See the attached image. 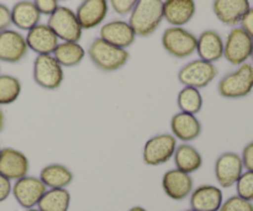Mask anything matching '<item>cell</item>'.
I'll list each match as a JSON object with an SVG mask.
<instances>
[{
    "label": "cell",
    "instance_id": "obj_1",
    "mask_svg": "<svg viewBox=\"0 0 253 211\" xmlns=\"http://www.w3.org/2000/svg\"><path fill=\"white\" fill-rule=\"evenodd\" d=\"M163 20V0H138L130 12L128 24L136 36L148 37L155 34Z\"/></svg>",
    "mask_w": 253,
    "mask_h": 211
},
{
    "label": "cell",
    "instance_id": "obj_2",
    "mask_svg": "<svg viewBox=\"0 0 253 211\" xmlns=\"http://www.w3.org/2000/svg\"><path fill=\"white\" fill-rule=\"evenodd\" d=\"M88 56L94 66L103 72H116L125 67L130 59L127 49L120 48L100 37L94 40L88 48Z\"/></svg>",
    "mask_w": 253,
    "mask_h": 211
},
{
    "label": "cell",
    "instance_id": "obj_3",
    "mask_svg": "<svg viewBox=\"0 0 253 211\" xmlns=\"http://www.w3.org/2000/svg\"><path fill=\"white\" fill-rule=\"evenodd\" d=\"M253 90V66L244 63L235 72L222 77L217 91L225 99H242Z\"/></svg>",
    "mask_w": 253,
    "mask_h": 211
},
{
    "label": "cell",
    "instance_id": "obj_4",
    "mask_svg": "<svg viewBox=\"0 0 253 211\" xmlns=\"http://www.w3.org/2000/svg\"><path fill=\"white\" fill-rule=\"evenodd\" d=\"M198 37L184 27L172 26L162 35V46L167 53L178 59H184L197 52Z\"/></svg>",
    "mask_w": 253,
    "mask_h": 211
},
{
    "label": "cell",
    "instance_id": "obj_5",
    "mask_svg": "<svg viewBox=\"0 0 253 211\" xmlns=\"http://www.w3.org/2000/svg\"><path fill=\"white\" fill-rule=\"evenodd\" d=\"M47 25L62 42H79L83 35V29L77 19L76 11L67 6H58L48 16Z\"/></svg>",
    "mask_w": 253,
    "mask_h": 211
},
{
    "label": "cell",
    "instance_id": "obj_6",
    "mask_svg": "<svg viewBox=\"0 0 253 211\" xmlns=\"http://www.w3.org/2000/svg\"><path fill=\"white\" fill-rule=\"evenodd\" d=\"M177 146V138L172 133H160L152 136L143 146V162L151 167L165 165L173 158Z\"/></svg>",
    "mask_w": 253,
    "mask_h": 211
},
{
    "label": "cell",
    "instance_id": "obj_7",
    "mask_svg": "<svg viewBox=\"0 0 253 211\" xmlns=\"http://www.w3.org/2000/svg\"><path fill=\"white\" fill-rule=\"evenodd\" d=\"M64 79L63 67L52 54H40L34 61V81L42 89L57 90Z\"/></svg>",
    "mask_w": 253,
    "mask_h": 211
},
{
    "label": "cell",
    "instance_id": "obj_8",
    "mask_svg": "<svg viewBox=\"0 0 253 211\" xmlns=\"http://www.w3.org/2000/svg\"><path fill=\"white\" fill-rule=\"evenodd\" d=\"M217 68L214 63L203 59H194L183 66L178 73V81L183 86L203 89L209 85L217 76Z\"/></svg>",
    "mask_w": 253,
    "mask_h": 211
},
{
    "label": "cell",
    "instance_id": "obj_9",
    "mask_svg": "<svg viewBox=\"0 0 253 211\" xmlns=\"http://www.w3.org/2000/svg\"><path fill=\"white\" fill-rule=\"evenodd\" d=\"M253 40L241 27H235L224 42V57L229 63L241 66L251 57Z\"/></svg>",
    "mask_w": 253,
    "mask_h": 211
},
{
    "label": "cell",
    "instance_id": "obj_10",
    "mask_svg": "<svg viewBox=\"0 0 253 211\" xmlns=\"http://www.w3.org/2000/svg\"><path fill=\"white\" fill-rule=\"evenodd\" d=\"M46 192L47 187L40 178L26 175L14 183L11 194L20 207L24 209H32L37 207Z\"/></svg>",
    "mask_w": 253,
    "mask_h": 211
},
{
    "label": "cell",
    "instance_id": "obj_11",
    "mask_svg": "<svg viewBox=\"0 0 253 211\" xmlns=\"http://www.w3.org/2000/svg\"><path fill=\"white\" fill-rule=\"evenodd\" d=\"M30 161L21 151L12 147L2 148L0 152V174L9 180L21 179L29 174Z\"/></svg>",
    "mask_w": 253,
    "mask_h": 211
},
{
    "label": "cell",
    "instance_id": "obj_12",
    "mask_svg": "<svg viewBox=\"0 0 253 211\" xmlns=\"http://www.w3.org/2000/svg\"><path fill=\"white\" fill-rule=\"evenodd\" d=\"M29 47L26 39L16 30H5L0 32V62L19 63L27 56Z\"/></svg>",
    "mask_w": 253,
    "mask_h": 211
},
{
    "label": "cell",
    "instance_id": "obj_13",
    "mask_svg": "<svg viewBox=\"0 0 253 211\" xmlns=\"http://www.w3.org/2000/svg\"><path fill=\"white\" fill-rule=\"evenodd\" d=\"M215 177L221 188H231L244 173L242 158L237 153L225 152L215 162Z\"/></svg>",
    "mask_w": 253,
    "mask_h": 211
},
{
    "label": "cell",
    "instance_id": "obj_14",
    "mask_svg": "<svg viewBox=\"0 0 253 211\" xmlns=\"http://www.w3.org/2000/svg\"><path fill=\"white\" fill-rule=\"evenodd\" d=\"M162 188L165 194L169 199L180 202L192 194L194 182H193L192 175L174 168V169L167 170L163 174Z\"/></svg>",
    "mask_w": 253,
    "mask_h": 211
},
{
    "label": "cell",
    "instance_id": "obj_15",
    "mask_svg": "<svg viewBox=\"0 0 253 211\" xmlns=\"http://www.w3.org/2000/svg\"><path fill=\"white\" fill-rule=\"evenodd\" d=\"M108 0H83L77 9L76 15L83 30H91L104 22L109 14Z\"/></svg>",
    "mask_w": 253,
    "mask_h": 211
},
{
    "label": "cell",
    "instance_id": "obj_16",
    "mask_svg": "<svg viewBox=\"0 0 253 211\" xmlns=\"http://www.w3.org/2000/svg\"><path fill=\"white\" fill-rule=\"evenodd\" d=\"M29 49L40 54H53L59 43L58 37L54 35L47 24H39L32 27L25 36Z\"/></svg>",
    "mask_w": 253,
    "mask_h": 211
},
{
    "label": "cell",
    "instance_id": "obj_17",
    "mask_svg": "<svg viewBox=\"0 0 253 211\" xmlns=\"http://www.w3.org/2000/svg\"><path fill=\"white\" fill-rule=\"evenodd\" d=\"M100 37L104 41L114 44L116 47L126 49L132 46L136 41V34L128 21L124 20H113L104 24L100 29Z\"/></svg>",
    "mask_w": 253,
    "mask_h": 211
},
{
    "label": "cell",
    "instance_id": "obj_18",
    "mask_svg": "<svg viewBox=\"0 0 253 211\" xmlns=\"http://www.w3.org/2000/svg\"><path fill=\"white\" fill-rule=\"evenodd\" d=\"M195 0H163V19L169 25L183 27L195 16Z\"/></svg>",
    "mask_w": 253,
    "mask_h": 211
},
{
    "label": "cell",
    "instance_id": "obj_19",
    "mask_svg": "<svg viewBox=\"0 0 253 211\" xmlns=\"http://www.w3.org/2000/svg\"><path fill=\"white\" fill-rule=\"evenodd\" d=\"M202 123L197 115L179 111L170 119L172 135L183 143H189L197 140L202 133Z\"/></svg>",
    "mask_w": 253,
    "mask_h": 211
},
{
    "label": "cell",
    "instance_id": "obj_20",
    "mask_svg": "<svg viewBox=\"0 0 253 211\" xmlns=\"http://www.w3.org/2000/svg\"><path fill=\"white\" fill-rule=\"evenodd\" d=\"M190 197V209L194 211H219L224 203L220 188L204 184L193 189Z\"/></svg>",
    "mask_w": 253,
    "mask_h": 211
},
{
    "label": "cell",
    "instance_id": "obj_21",
    "mask_svg": "<svg viewBox=\"0 0 253 211\" xmlns=\"http://www.w3.org/2000/svg\"><path fill=\"white\" fill-rule=\"evenodd\" d=\"M250 9V0H214L212 2L215 16L227 26L240 24Z\"/></svg>",
    "mask_w": 253,
    "mask_h": 211
},
{
    "label": "cell",
    "instance_id": "obj_22",
    "mask_svg": "<svg viewBox=\"0 0 253 211\" xmlns=\"http://www.w3.org/2000/svg\"><path fill=\"white\" fill-rule=\"evenodd\" d=\"M197 53L200 59L215 63L224 57V40L215 30H207L198 37Z\"/></svg>",
    "mask_w": 253,
    "mask_h": 211
},
{
    "label": "cell",
    "instance_id": "obj_23",
    "mask_svg": "<svg viewBox=\"0 0 253 211\" xmlns=\"http://www.w3.org/2000/svg\"><path fill=\"white\" fill-rule=\"evenodd\" d=\"M10 11H11V24L22 31H30L32 27L39 25L42 16L31 0L17 1L10 9Z\"/></svg>",
    "mask_w": 253,
    "mask_h": 211
},
{
    "label": "cell",
    "instance_id": "obj_24",
    "mask_svg": "<svg viewBox=\"0 0 253 211\" xmlns=\"http://www.w3.org/2000/svg\"><path fill=\"white\" fill-rule=\"evenodd\" d=\"M39 178L47 189H66L73 182V173L66 166L52 163L42 168Z\"/></svg>",
    "mask_w": 253,
    "mask_h": 211
},
{
    "label": "cell",
    "instance_id": "obj_25",
    "mask_svg": "<svg viewBox=\"0 0 253 211\" xmlns=\"http://www.w3.org/2000/svg\"><path fill=\"white\" fill-rule=\"evenodd\" d=\"M173 161H174L177 169L188 173V174L198 172L203 166L202 155L190 143H182V145L177 146Z\"/></svg>",
    "mask_w": 253,
    "mask_h": 211
},
{
    "label": "cell",
    "instance_id": "obj_26",
    "mask_svg": "<svg viewBox=\"0 0 253 211\" xmlns=\"http://www.w3.org/2000/svg\"><path fill=\"white\" fill-rule=\"evenodd\" d=\"M52 56L62 67H76L83 62L85 49L79 42H59Z\"/></svg>",
    "mask_w": 253,
    "mask_h": 211
},
{
    "label": "cell",
    "instance_id": "obj_27",
    "mask_svg": "<svg viewBox=\"0 0 253 211\" xmlns=\"http://www.w3.org/2000/svg\"><path fill=\"white\" fill-rule=\"evenodd\" d=\"M71 207V193L66 189H47L37 204L40 211H68Z\"/></svg>",
    "mask_w": 253,
    "mask_h": 211
},
{
    "label": "cell",
    "instance_id": "obj_28",
    "mask_svg": "<svg viewBox=\"0 0 253 211\" xmlns=\"http://www.w3.org/2000/svg\"><path fill=\"white\" fill-rule=\"evenodd\" d=\"M203 95L199 89L184 86L182 90L178 93L177 104L178 108L182 113L192 114L197 115L203 109Z\"/></svg>",
    "mask_w": 253,
    "mask_h": 211
},
{
    "label": "cell",
    "instance_id": "obj_29",
    "mask_svg": "<svg viewBox=\"0 0 253 211\" xmlns=\"http://www.w3.org/2000/svg\"><path fill=\"white\" fill-rule=\"evenodd\" d=\"M22 85L19 78L10 74H0V106L10 105L20 98Z\"/></svg>",
    "mask_w": 253,
    "mask_h": 211
},
{
    "label": "cell",
    "instance_id": "obj_30",
    "mask_svg": "<svg viewBox=\"0 0 253 211\" xmlns=\"http://www.w3.org/2000/svg\"><path fill=\"white\" fill-rule=\"evenodd\" d=\"M237 195L240 198L249 202H253V172L247 170L246 173H242L240 179L236 184Z\"/></svg>",
    "mask_w": 253,
    "mask_h": 211
},
{
    "label": "cell",
    "instance_id": "obj_31",
    "mask_svg": "<svg viewBox=\"0 0 253 211\" xmlns=\"http://www.w3.org/2000/svg\"><path fill=\"white\" fill-rule=\"evenodd\" d=\"M219 211H253V204L252 202L242 199L239 195H235L225 200Z\"/></svg>",
    "mask_w": 253,
    "mask_h": 211
},
{
    "label": "cell",
    "instance_id": "obj_32",
    "mask_svg": "<svg viewBox=\"0 0 253 211\" xmlns=\"http://www.w3.org/2000/svg\"><path fill=\"white\" fill-rule=\"evenodd\" d=\"M109 5L116 14L121 15H130L135 5L137 4L138 0H108Z\"/></svg>",
    "mask_w": 253,
    "mask_h": 211
},
{
    "label": "cell",
    "instance_id": "obj_33",
    "mask_svg": "<svg viewBox=\"0 0 253 211\" xmlns=\"http://www.w3.org/2000/svg\"><path fill=\"white\" fill-rule=\"evenodd\" d=\"M41 15L51 16L59 6L58 0H32Z\"/></svg>",
    "mask_w": 253,
    "mask_h": 211
},
{
    "label": "cell",
    "instance_id": "obj_34",
    "mask_svg": "<svg viewBox=\"0 0 253 211\" xmlns=\"http://www.w3.org/2000/svg\"><path fill=\"white\" fill-rule=\"evenodd\" d=\"M11 25V11L5 4L0 2V32L7 30Z\"/></svg>",
    "mask_w": 253,
    "mask_h": 211
},
{
    "label": "cell",
    "instance_id": "obj_35",
    "mask_svg": "<svg viewBox=\"0 0 253 211\" xmlns=\"http://www.w3.org/2000/svg\"><path fill=\"white\" fill-rule=\"evenodd\" d=\"M242 163H244V168H246L250 172H253V141L246 145V147L242 151Z\"/></svg>",
    "mask_w": 253,
    "mask_h": 211
},
{
    "label": "cell",
    "instance_id": "obj_36",
    "mask_svg": "<svg viewBox=\"0 0 253 211\" xmlns=\"http://www.w3.org/2000/svg\"><path fill=\"white\" fill-rule=\"evenodd\" d=\"M12 192L11 180L5 178L4 175L0 174V203L5 202L10 197Z\"/></svg>",
    "mask_w": 253,
    "mask_h": 211
},
{
    "label": "cell",
    "instance_id": "obj_37",
    "mask_svg": "<svg viewBox=\"0 0 253 211\" xmlns=\"http://www.w3.org/2000/svg\"><path fill=\"white\" fill-rule=\"evenodd\" d=\"M241 29L253 40V9H250L241 20Z\"/></svg>",
    "mask_w": 253,
    "mask_h": 211
},
{
    "label": "cell",
    "instance_id": "obj_38",
    "mask_svg": "<svg viewBox=\"0 0 253 211\" xmlns=\"http://www.w3.org/2000/svg\"><path fill=\"white\" fill-rule=\"evenodd\" d=\"M4 126H5V115H4V111H2L1 106H0V132L4 130Z\"/></svg>",
    "mask_w": 253,
    "mask_h": 211
},
{
    "label": "cell",
    "instance_id": "obj_39",
    "mask_svg": "<svg viewBox=\"0 0 253 211\" xmlns=\"http://www.w3.org/2000/svg\"><path fill=\"white\" fill-rule=\"evenodd\" d=\"M128 211H147V210H146L145 208H142V207H133V208H131V209Z\"/></svg>",
    "mask_w": 253,
    "mask_h": 211
},
{
    "label": "cell",
    "instance_id": "obj_40",
    "mask_svg": "<svg viewBox=\"0 0 253 211\" xmlns=\"http://www.w3.org/2000/svg\"><path fill=\"white\" fill-rule=\"evenodd\" d=\"M24 211H40V210L36 209V208H32V209H25Z\"/></svg>",
    "mask_w": 253,
    "mask_h": 211
},
{
    "label": "cell",
    "instance_id": "obj_41",
    "mask_svg": "<svg viewBox=\"0 0 253 211\" xmlns=\"http://www.w3.org/2000/svg\"><path fill=\"white\" fill-rule=\"evenodd\" d=\"M251 59H252V66H253V48H252V53H251Z\"/></svg>",
    "mask_w": 253,
    "mask_h": 211
},
{
    "label": "cell",
    "instance_id": "obj_42",
    "mask_svg": "<svg viewBox=\"0 0 253 211\" xmlns=\"http://www.w3.org/2000/svg\"><path fill=\"white\" fill-rule=\"evenodd\" d=\"M1 150H2V147H1V145H0V152H1Z\"/></svg>",
    "mask_w": 253,
    "mask_h": 211
},
{
    "label": "cell",
    "instance_id": "obj_43",
    "mask_svg": "<svg viewBox=\"0 0 253 211\" xmlns=\"http://www.w3.org/2000/svg\"><path fill=\"white\" fill-rule=\"evenodd\" d=\"M58 1H67V0H58Z\"/></svg>",
    "mask_w": 253,
    "mask_h": 211
},
{
    "label": "cell",
    "instance_id": "obj_44",
    "mask_svg": "<svg viewBox=\"0 0 253 211\" xmlns=\"http://www.w3.org/2000/svg\"><path fill=\"white\" fill-rule=\"evenodd\" d=\"M184 211H194V210H192V209H189V210H184Z\"/></svg>",
    "mask_w": 253,
    "mask_h": 211
}]
</instances>
